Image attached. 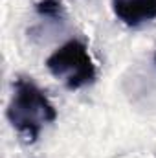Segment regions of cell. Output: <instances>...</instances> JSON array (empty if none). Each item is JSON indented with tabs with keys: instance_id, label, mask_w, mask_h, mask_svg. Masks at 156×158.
Instances as JSON below:
<instances>
[{
	"instance_id": "cell-1",
	"label": "cell",
	"mask_w": 156,
	"mask_h": 158,
	"mask_svg": "<svg viewBox=\"0 0 156 158\" xmlns=\"http://www.w3.org/2000/svg\"><path fill=\"white\" fill-rule=\"evenodd\" d=\"M6 116L20 136L35 142L42 127L57 119V110L31 77H17Z\"/></svg>"
},
{
	"instance_id": "cell-2",
	"label": "cell",
	"mask_w": 156,
	"mask_h": 158,
	"mask_svg": "<svg viewBox=\"0 0 156 158\" xmlns=\"http://www.w3.org/2000/svg\"><path fill=\"white\" fill-rule=\"evenodd\" d=\"M46 68L55 79L63 81L68 90H79L96 81V64L88 48L79 39H70L59 46L48 59Z\"/></svg>"
},
{
	"instance_id": "cell-3",
	"label": "cell",
	"mask_w": 156,
	"mask_h": 158,
	"mask_svg": "<svg viewBox=\"0 0 156 158\" xmlns=\"http://www.w3.org/2000/svg\"><path fill=\"white\" fill-rule=\"evenodd\" d=\"M117 20L129 28H140L156 19V0H110Z\"/></svg>"
},
{
	"instance_id": "cell-4",
	"label": "cell",
	"mask_w": 156,
	"mask_h": 158,
	"mask_svg": "<svg viewBox=\"0 0 156 158\" xmlns=\"http://www.w3.org/2000/svg\"><path fill=\"white\" fill-rule=\"evenodd\" d=\"M61 4L57 0H42L37 4V11L44 17H59L61 15Z\"/></svg>"
},
{
	"instance_id": "cell-5",
	"label": "cell",
	"mask_w": 156,
	"mask_h": 158,
	"mask_svg": "<svg viewBox=\"0 0 156 158\" xmlns=\"http://www.w3.org/2000/svg\"><path fill=\"white\" fill-rule=\"evenodd\" d=\"M154 63H156V53H154Z\"/></svg>"
}]
</instances>
